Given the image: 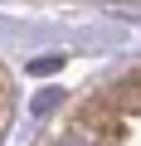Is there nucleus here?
I'll return each mask as SVG.
<instances>
[{"mask_svg":"<svg viewBox=\"0 0 141 146\" xmlns=\"http://www.w3.org/2000/svg\"><path fill=\"white\" fill-rule=\"evenodd\" d=\"M54 102H58V93H39V98H34V112H49Z\"/></svg>","mask_w":141,"mask_h":146,"instance_id":"obj_2","label":"nucleus"},{"mask_svg":"<svg viewBox=\"0 0 141 146\" xmlns=\"http://www.w3.org/2000/svg\"><path fill=\"white\" fill-rule=\"evenodd\" d=\"M58 146H93V141H88V136H83V131H73V136H63V141H58Z\"/></svg>","mask_w":141,"mask_h":146,"instance_id":"obj_3","label":"nucleus"},{"mask_svg":"<svg viewBox=\"0 0 141 146\" xmlns=\"http://www.w3.org/2000/svg\"><path fill=\"white\" fill-rule=\"evenodd\" d=\"M54 68H58V58H34V63H29V73H39V78L54 73Z\"/></svg>","mask_w":141,"mask_h":146,"instance_id":"obj_1","label":"nucleus"}]
</instances>
